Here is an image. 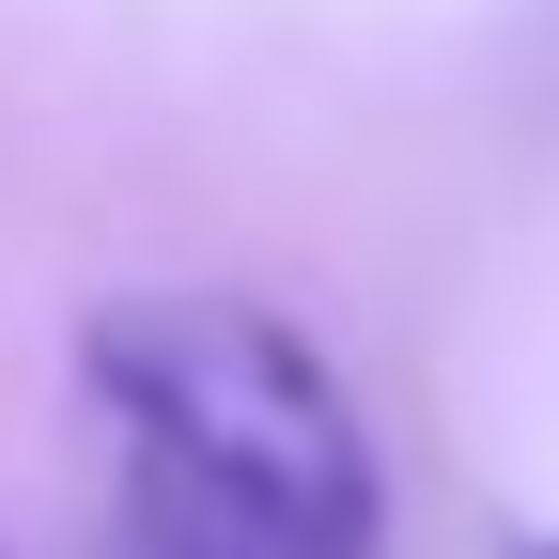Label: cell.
I'll return each mask as SVG.
<instances>
[{"label": "cell", "mask_w": 559, "mask_h": 559, "mask_svg": "<svg viewBox=\"0 0 559 559\" xmlns=\"http://www.w3.org/2000/svg\"><path fill=\"white\" fill-rule=\"evenodd\" d=\"M79 389L124 419L140 528L171 559H373V436L264 296H109L79 326Z\"/></svg>", "instance_id": "cell-1"}]
</instances>
